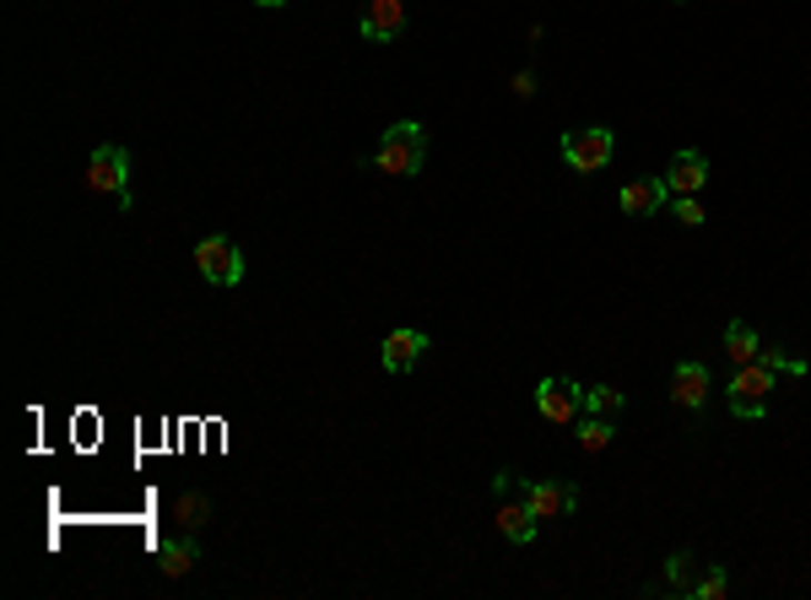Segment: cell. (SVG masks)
Returning <instances> with one entry per match:
<instances>
[{
  "label": "cell",
  "instance_id": "cell-3",
  "mask_svg": "<svg viewBox=\"0 0 811 600\" xmlns=\"http://www.w3.org/2000/svg\"><path fill=\"white\" fill-rule=\"evenodd\" d=\"M87 184L98 196H114L120 206H130V152L124 147H98L87 162Z\"/></svg>",
  "mask_w": 811,
  "mask_h": 600
},
{
  "label": "cell",
  "instance_id": "cell-14",
  "mask_svg": "<svg viewBox=\"0 0 811 600\" xmlns=\"http://www.w3.org/2000/svg\"><path fill=\"white\" fill-rule=\"evenodd\" d=\"M158 568L168 573V579L190 573V568H196V530H190L184 541H162V547H158Z\"/></svg>",
  "mask_w": 811,
  "mask_h": 600
},
{
  "label": "cell",
  "instance_id": "cell-8",
  "mask_svg": "<svg viewBox=\"0 0 811 600\" xmlns=\"http://www.w3.org/2000/svg\"><path fill=\"white\" fill-rule=\"evenodd\" d=\"M422 352H428V336L422 330H390L384 347H379V362H384V373H406V368H417Z\"/></svg>",
  "mask_w": 811,
  "mask_h": 600
},
{
  "label": "cell",
  "instance_id": "cell-6",
  "mask_svg": "<svg viewBox=\"0 0 811 600\" xmlns=\"http://www.w3.org/2000/svg\"><path fill=\"white\" fill-rule=\"evenodd\" d=\"M535 406H541L547 422H573L584 411V390L573 379H541L535 384Z\"/></svg>",
  "mask_w": 811,
  "mask_h": 600
},
{
  "label": "cell",
  "instance_id": "cell-17",
  "mask_svg": "<svg viewBox=\"0 0 811 600\" xmlns=\"http://www.w3.org/2000/svg\"><path fill=\"white\" fill-rule=\"evenodd\" d=\"M665 579H671V590H682V596H692V590H698V562H692L688 552L665 558Z\"/></svg>",
  "mask_w": 811,
  "mask_h": 600
},
{
  "label": "cell",
  "instance_id": "cell-20",
  "mask_svg": "<svg viewBox=\"0 0 811 600\" xmlns=\"http://www.w3.org/2000/svg\"><path fill=\"white\" fill-rule=\"evenodd\" d=\"M730 590V579H725V568H709V573H703V579H698V590H692V596L698 600H720Z\"/></svg>",
  "mask_w": 811,
  "mask_h": 600
},
{
  "label": "cell",
  "instance_id": "cell-15",
  "mask_svg": "<svg viewBox=\"0 0 811 600\" xmlns=\"http://www.w3.org/2000/svg\"><path fill=\"white\" fill-rule=\"evenodd\" d=\"M525 503L535 520H552V514H568L563 503V487H552V481H525Z\"/></svg>",
  "mask_w": 811,
  "mask_h": 600
},
{
  "label": "cell",
  "instance_id": "cell-9",
  "mask_svg": "<svg viewBox=\"0 0 811 600\" xmlns=\"http://www.w3.org/2000/svg\"><path fill=\"white\" fill-rule=\"evenodd\" d=\"M709 184V158L703 152H677L671 168H665V190L671 196H698Z\"/></svg>",
  "mask_w": 811,
  "mask_h": 600
},
{
  "label": "cell",
  "instance_id": "cell-19",
  "mask_svg": "<svg viewBox=\"0 0 811 600\" xmlns=\"http://www.w3.org/2000/svg\"><path fill=\"white\" fill-rule=\"evenodd\" d=\"M607 443H611V422H601V417L579 422V449H584V454H601Z\"/></svg>",
  "mask_w": 811,
  "mask_h": 600
},
{
  "label": "cell",
  "instance_id": "cell-13",
  "mask_svg": "<svg viewBox=\"0 0 811 600\" xmlns=\"http://www.w3.org/2000/svg\"><path fill=\"white\" fill-rule=\"evenodd\" d=\"M758 352H763L758 330H752L747 320H730L725 324V358L735 362V368H747V362H758Z\"/></svg>",
  "mask_w": 811,
  "mask_h": 600
},
{
  "label": "cell",
  "instance_id": "cell-18",
  "mask_svg": "<svg viewBox=\"0 0 811 600\" xmlns=\"http://www.w3.org/2000/svg\"><path fill=\"white\" fill-rule=\"evenodd\" d=\"M173 514H179V524H184V530H201V524L211 520V503H206L201 492H184V498L173 503Z\"/></svg>",
  "mask_w": 811,
  "mask_h": 600
},
{
  "label": "cell",
  "instance_id": "cell-5",
  "mask_svg": "<svg viewBox=\"0 0 811 600\" xmlns=\"http://www.w3.org/2000/svg\"><path fill=\"white\" fill-rule=\"evenodd\" d=\"M196 266H201L206 281H217V287H239L243 281V254L233 239H222V233H211V239L196 243Z\"/></svg>",
  "mask_w": 811,
  "mask_h": 600
},
{
  "label": "cell",
  "instance_id": "cell-22",
  "mask_svg": "<svg viewBox=\"0 0 811 600\" xmlns=\"http://www.w3.org/2000/svg\"><path fill=\"white\" fill-rule=\"evenodd\" d=\"M758 362H769V368H784V373H801V368H807L801 358H790V352H779V347H763V352H758Z\"/></svg>",
  "mask_w": 811,
  "mask_h": 600
},
{
  "label": "cell",
  "instance_id": "cell-4",
  "mask_svg": "<svg viewBox=\"0 0 811 600\" xmlns=\"http://www.w3.org/2000/svg\"><path fill=\"white\" fill-rule=\"evenodd\" d=\"M611 130L607 124H590V130H568L563 136V158H568V168L573 173H601L611 162Z\"/></svg>",
  "mask_w": 811,
  "mask_h": 600
},
{
  "label": "cell",
  "instance_id": "cell-7",
  "mask_svg": "<svg viewBox=\"0 0 811 600\" xmlns=\"http://www.w3.org/2000/svg\"><path fill=\"white\" fill-rule=\"evenodd\" d=\"M358 28H363L368 43H390L406 28V0H368V11H363Z\"/></svg>",
  "mask_w": 811,
  "mask_h": 600
},
{
  "label": "cell",
  "instance_id": "cell-16",
  "mask_svg": "<svg viewBox=\"0 0 811 600\" xmlns=\"http://www.w3.org/2000/svg\"><path fill=\"white\" fill-rule=\"evenodd\" d=\"M584 411H590V417H601V422H611V417L622 411V390H611V384L584 390Z\"/></svg>",
  "mask_w": 811,
  "mask_h": 600
},
{
  "label": "cell",
  "instance_id": "cell-10",
  "mask_svg": "<svg viewBox=\"0 0 811 600\" xmlns=\"http://www.w3.org/2000/svg\"><path fill=\"white\" fill-rule=\"evenodd\" d=\"M671 400L688 406V411H698V406L709 400V368H703V362H677V373H671Z\"/></svg>",
  "mask_w": 811,
  "mask_h": 600
},
{
  "label": "cell",
  "instance_id": "cell-23",
  "mask_svg": "<svg viewBox=\"0 0 811 600\" xmlns=\"http://www.w3.org/2000/svg\"><path fill=\"white\" fill-rule=\"evenodd\" d=\"M254 6H287V0H254Z\"/></svg>",
  "mask_w": 811,
  "mask_h": 600
},
{
  "label": "cell",
  "instance_id": "cell-1",
  "mask_svg": "<svg viewBox=\"0 0 811 600\" xmlns=\"http://www.w3.org/2000/svg\"><path fill=\"white\" fill-rule=\"evenodd\" d=\"M422 158H428V130L417 120H396L384 130V141H379V168L384 173L411 179V173H422Z\"/></svg>",
  "mask_w": 811,
  "mask_h": 600
},
{
  "label": "cell",
  "instance_id": "cell-21",
  "mask_svg": "<svg viewBox=\"0 0 811 600\" xmlns=\"http://www.w3.org/2000/svg\"><path fill=\"white\" fill-rule=\"evenodd\" d=\"M671 211L682 217V228H703V206H698V196H677Z\"/></svg>",
  "mask_w": 811,
  "mask_h": 600
},
{
  "label": "cell",
  "instance_id": "cell-11",
  "mask_svg": "<svg viewBox=\"0 0 811 600\" xmlns=\"http://www.w3.org/2000/svg\"><path fill=\"white\" fill-rule=\"evenodd\" d=\"M665 179H633V184H622V196H617V206L628 211V217H649V211H660L665 206Z\"/></svg>",
  "mask_w": 811,
  "mask_h": 600
},
{
  "label": "cell",
  "instance_id": "cell-2",
  "mask_svg": "<svg viewBox=\"0 0 811 600\" xmlns=\"http://www.w3.org/2000/svg\"><path fill=\"white\" fill-rule=\"evenodd\" d=\"M769 390H773V368L769 362H747V368L730 379L725 400H730L735 417H763V411H769Z\"/></svg>",
  "mask_w": 811,
  "mask_h": 600
},
{
  "label": "cell",
  "instance_id": "cell-12",
  "mask_svg": "<svg viewBox=\"0 0 811 600\" xmlns=\"http://www.w3.org/2000/svg\"><path fill=\"white\" fill-rule=\"evenodd\" d=\"M535 514H530L525 498H503V509H498V530L509 536V541H520V547H530L535 541Z\"/></svg>",
  "mask_w": 811,
  "mask_h": 600
}]
</instances>
